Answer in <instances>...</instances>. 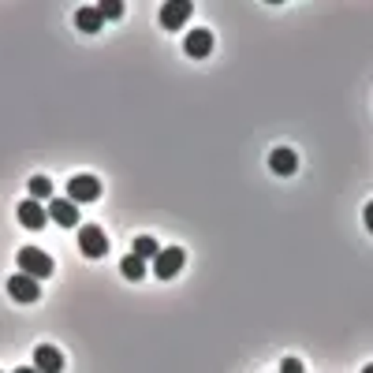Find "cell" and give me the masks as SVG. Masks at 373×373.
<instances>
[{
  "label": "cell",
  "instance_id": "1",
  "mask_svg": "<svg viewBox=\"0 0 373 373\" xmlns=\"http://www.w3.org/2000/svg\"><path fill=\"white\" fill-rule=\"evenodd\" d=\"M16 261H19V273L34 276V280H45V276H52V258L45 254V250H37V247H23Z\"/></svg>",
  "mask_w": 373,
  "mask_h": 373
},
{
  "label": "cell",
  "instance_id": "2",
  "mask_svg": "<svg viewBox=\"0 0 373 373\" xmlns=\"http://www.w3.org/2000/svg\"><path fill=\"white\" fill-rule=\"evenodd\" d=\"M78 247H83L86 258H105L109 254V235H105L97 224H86V228L78 232Z\"/></svg>",
  "mask_w": 373,
  "mask_h": 373
},
{
  "label": "cell",
  "instance_id": "3",
  "mask_svg": "<svg viewBox=\"0 0 373 373\" xmlns=\"http://www.w3.org/2000/svg\"><path fill=\"white\" fill-rule=\"evenodd\" d=\"M101 198V183L93 176H71L68 179V202H97Z\"/></svg>",
  "mask_w": 373,
  "mask_h": 373
},
{
  "label": "cell",
  "instance_id": "4",
  "mask_svg": "<svg viewBox=\"0 0 373 373\" xmlns=\"http://www.w3.org/2000/svg\"><path fill=\"white\" fill-rule=\"evenodd\" d=\"M183 261H186V254H183V247H168V250H157V258H153V273L161 276V280H172L179 269H183Z\"/></svg>",
  "mask_w": 373,
  "mask_h": 373
},
{
  "label": "cell",
  "instance_id": "5",
  "mask_svg": "<svg viewBox=\"0 0 373 373\" xmlns=\"http://www.w3.org/2000/svg\"><path fill=\"white\" fill-rule=\"evenodd\" d=\"M8 295L16 302H37L42 299V284H37L34 276H26V273H16L8 280Z\"/></svg>",
  "mask_w": 373,
  "mask_h": 373
},
{
  "label": "cell",
  "instance_id": "6",
  "mask_svg": "<svg viewBox=\"0 0 373 373\" xmlns=\"http://www.w3.org/2000/svg\"><path fill=\"white\" fill-rule=\"evenodd\" d=\"M191 11H194L191 0H168V4H161V26L165 30H179L191 19Z\"/></svg>",
  "mask_w": 373,
  "mask_h": 373
},
{
  "label": "cell",
  "instance_id": "7",
  "mask_svg": "<svg viewBox=\"0 0 373 373\" xmlns=\"http://www.w3.org/2000/svg\"><path fill=\"white\" fill-rule=\"evenodd\" d=\"M45 213H49V220L64 224V228H78V206L68 202V198H49Z\"/></svg>",
  "mask_w": 373,
  "mask_h": 373
},
{
  "label": "cell",
  "instance_id": "8",
  "mask_svg": "<svg viewBox=\"0 0 373 373\" xmlns=\"http://www.w3.org/2000/svg\"><path fill=\"white\" fill-rule=\"evenodd\" d=\"M183 49H186V57L206 60L209 52H213V34L206 30V26H198V30H191V34L183 37Z\"/></svg>",
  "mask_w": 373,
  "mask_h": 373
},
{
  "label": "cell",
  "instance_id": "9",
  "mask_svg": "<svg viewBox=\"0 0 373 373\" xmlns=\"http://www.w3.org/2000/svg\"><path fill=\"white\" fill-rule=\"evenodd\" d=\"M34 369L37 373H60L64 369V355L52 348V343H42V348L34 351Z\"/></svg>",
  "mask_w": 373,
  "mask_h": 373
},
{
  "label": "cell",
  "instance_id": "10",
  "mask_svg": "<svg viewBox=\"0 0 373 373\" xmlns=\"http://www.w3.org/2000/svg\"><path fill=\"white\" fill-rule=\"evenodd\" d=\"M19 220H23L30 232H42L45 224H49V213H45L42 202H34V198H30V202H19Z\"/></svg>",
  "mask_w": 373,
  "mask_h": 373
},
{
  "label": "cell",
  "instance_id": "11",
  "mask_svg": "<svg viewBox=\"0 0 373 373\" xmlns=\"http://www.w3.org/2000/svg\"><path fill=\"white\" fill-rule=\"evenodd\" d=\"M269 168L276 172V176H291V172L299 168V157L288 150V146H280V150H273L269 153Z\"/></svg>",
  "mask_w": 373,
  "mask_h": 373
},
{
  "label": "cell",
  "instance_id": "12",
  "mask_svg": "<svg viewBox=\"0 0 373 373\" xmlns=\"http://www.w3.org/2000/svg\"><path fill=\"white\" fill-rule=\"evenodd\" d=\"M75 26H78L83 34H97L101 26H105V19H101L97 4H93V8H78V11H75Z\"/></svg>",
  "mask_w": 373,
  "mask_h": 373
},
{
  "label": "cell",
  "instance_id": "13",
  "mask_svg": "<svg viewBox=\"0 0 373 373\" xmlns=\"http://www.w3.org/2000/svg\"><path fill=\"white\" fill-rule=\"evenodd\" d=\"M119 273H124L127 280H142V276H146V261L135 258V254H127L124 261H119Z\"/></svg>",
  "mask_w": 373,
  "mask_h": 373
},
{
  "label": "cell",
  "instance_id": "14",
  "mask_svg": "<svg viewBox=\"0 0 373 373\" xmlns=\"http://www.w3.org/2000/svg\"><path fill=\"white\" fill-rule=\"evenodd\" d=\"M157 250H161V247H157V239H150V235H138L135 239V250H131V254H135V258H157Z\"/></svg>",
  "mask_w": 373,
  "mask_h": 373
},
{
  "label": "cell",
  "instance_id": "15",
  "mask_svg": "<svg viewBox=\"0 0 373 373\" xmlns=\"http://www.w3.org/2000/svg\"><path fill=\"white\" fill-rule=\"evenodd\" d=\"M30 194H34V202H49V198H52V183L45 176H34L30 179Z\"/></svg>",
  "mask_w": 373,
  "mask_h": 373
},
{
  "label": "cell",
  "instance_id": "16",
  "mask_svg": "<svg viewBox=\"0 0 373 373\" xmlns=\"http://www.w3.org/2000/svg\"><path fill=\"white\" fill-rule=\"evenodd\" d=\"M97 11H101V19L109 23V19H119V16H124V4H119V0H101Z\"/></svg>",
  "mask_w": 373,
  "mask_h": 373
},
{
  "label": "cell",
  "instance_id": "17",
  "mask_svg": "<svg viewBox=\"0 0 373 373\" xmlns=\"http://www.w3.org/2000/svg\"><path fill=\"white\" fill-rule=\"evenodd\" d=\"M280 373H302V362L299 358H284V362H280Z\"/></svg>",
  "mask_w": 373,
  "mask_h": 373
},
{
  "label": "cell",
  "instance_id": "18",
  "mask_svg": "<svg viewBox=\"0 0 373 373\" xmlns=\"http://www.w3.org/2000/svg\"><path fill=\"white\" fill-rule=\"evenodd\" d=\"M362 220H366V228H369V232H373V202H369V206H366V213H362Z\"/></svg>",
  "mask_w": 373,
  "mask_h": 373
},
{
  "label": "cell",
  "instance_id": "19",
  "mask_svg": "<svg viewBox=\"0 0 373 373\" xmlns=\"http://www.w3.org/2000/svg\"><path fill=\"white\" fill-rule=\"evenodd\" d=\"M16 373H37V369H34V366H19Z\"/></svg>",
  "mask_w": 373,
  "mask_h": 373
},
{
  "label": "cell",
  "instance_id": "20",
  "mask_svg": "<svg viewBox=\"0 0 373 373\" xmlns=\"http://www.w3.org/2000/svg\"><path fill=\"white\" fill-rule=\"evenodd\" d=\"M362 373H373V362H369V366H362Z\"/></svg>",
  "mask_w": 373,
  "mask_h": 373
}]
</instances>
